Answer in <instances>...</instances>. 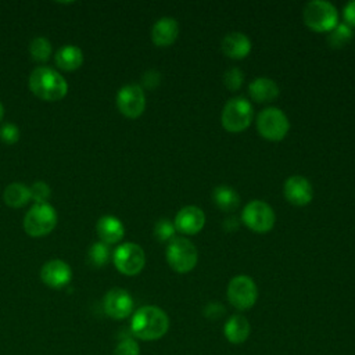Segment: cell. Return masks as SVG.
Masks as SVG:
<instances>
[{"mask_svg": "<svg viewBox=\"0 0 355 355\" xmlns=\"http://www.w3.org/2000/svg\"><path fill=\"white\" fill-rule=\"evenodd\" d=\"M169 329L168 315L158 306L146 305L139 308L130 322L132 333L144 341H154L166 334Z\"/></svg>", "mask_w": 355, "mask_h": 355, "instance_id": "1", "label": "cell"}, {"mask_svg": "<svg viewBox=\"0 0 355 355\" xmlns=\"http://www.w3.org/2000/svg\"><path fill=\"white\" fill-rule=\"evenodd\" d=\"M31 92L46 101H58L68 93V82L50 67H37L29 75Z\"/></svg>", "mask_w": 355, "mask_h": 355, "instance_id": "2", "label": "cell"}, {"mask_svg": "<svg viewBox=\"0 0 355 355\" xmlns=\"http://www.w3.org/2000/svg\"><path fill=\"white\" fill-rule=\"evenodd\" d=\"M304 24L313 32H330L338 24L337 8L323 0H312L305 4L302 11Z\"/></svg>", "mask_w": 355, "mask_h": 355, "instance_id": "3", "label": "cell"}, {"mask_svg": "<svg viewBox=\"0 0 355 355\" xmlns=\"http://www.w3.org/2000/svg\"><path fill=\"white\" fill-rule=\"evenodd\" d=\"M252 116L254 111L251 103L244 97H233L225 104L220 122L225 130L230 133H240L250 126Z\"/></svg>", "mask_w": 355, "mask_h": 355, "instance_id": "4", "label": "cell"}, {"mask_svg": "<svg viewBox=\"0 0 355 355\" xmlns=\"http://www.w3.org/2000/svg\"><path fill=\"white\" fill-rule=\"evenodd\" d=\"M57 225V212L49 202L33 204L24 218V230L31 237H43Z\"/></svg>", "mask_w": 355, "mask_h": 355, "instance_id": "5", "label": "cell"}, {"mask_svg": "<svg viewBox=\"0 0 355 355\" xmlns=\"http://www.w3.org/2000/svg\"><path fill=\"white\" fill-rule=\"evenodd\" d=\"M196 245L186 237H173L166 247L168 265L178 273H187L197 265Z\"/></svg>", "mask_w": 355, "mask_h": 355, "instance_id": "6", "label": "cell"}, {"mask_svg": "<svg viewBox=\"0 0 355 355\" xmlns=\"http://www.w3.org/2000/svg\"><path fill=\"white\" fill-rule=\"evenodd\" d=\"M290 129L287 115L277 107H266L257 116L258 133L270 141H280Z\"/></svg>", "mask_w": 355, "mask_h": 355, "instance_id": "7", "label": "cell"}, {"mask_svg": "<svg viewBox=\"0 0 355 355\" xmlns=\"http://www.w3.org/2000/svg\"><path fill=\"white\" fill-rule=\"evenodd\" d=\"M229 302L239 311H247L254 306L258 298L255 282L247 275H237L230 279L226 290Z\"/></svg>", "mask_w": 355, "mask_h": 355, "instance_id": "8", "label": "cell"}, {"mask_svg": "<svg viewBox=\"0 0 355 355\" xmlns=\"http://www.w3.org/2000/svg\"><path fill=\"white\" fill-rule=\"evenodd\" d=\"M241 222L255 233H268L275 226L276 215L268 202L254 200L244 207Z\"/></svg>", "mask_w": 355, "mask_h": 355, "instance_id": "9", "label": "cell"}, {"mask_svg": "<svg viewBox=\"0 0 355 355\" xmlns=\"http://www.w3.org/2000/svg\"><path fill=\"white\" fill-rule=\"evenodd\" d=\"M115 268L126 276H135L141 272L146 263V255L143 248L132 241L123 243L116 247L112 254Z\"/></svg>", "mask_w": 355, "mask_h": 355, "instance_id": "10", "label": "cell"}, {"mask_svg": "<svg viewBox=\"0 0 355 355\" xmlns=\"http://www.w3.org/2000/svg\"><path fill=\"white\" fill-rule=\"evenodd\" d=\"M116 107L126 118H139L146 108V96L143 87L136 83L122 86L116 94Z\"/></svg>", "mask_w": 355, "mask_h": 355, "instance_id": "11", "label": "cell"}, {"mask_svg": "<svg viewBox=\"0 0 355 355\" xmlns=\"http://www.w3.org/2000/svg\"><path fill=\"white\" fill-rule=\"evenodd\" d=\"M104 312L112 319H125L133 311V298L123 288H111L103 301Z\"/></svg>", "mask_w": 355, "mask_h": 355, "instance_id": "12", "label": "cell"}, {"mask_svg": "<svg viewBox=\"0 0 355 355\" xmlns=\"http://www.w3.org/2000/svg\"><path fill=\"white\" fill-rule=\"evenodd\" d=\"M286 200L297 207L308 205L313 198V189L311 182L301 175H293L286 179L283 186Z\"/></svg>", "mask_w": 355, "mask_h": 355, "instance_id": "13", "label": "cell"}, {"mask_svg": "<svg viewBox=\"0 0 355 355\" xmlns=\"http://www.w3.org/2000/svg\"><path fill=\"white\" fill-rule=\"evenodd\" d=\"M175 229L183 234H197L205 225V214L200 207H183L175 216Z\"/></svg>", "mask_w": 355, "mask_h": 355, "instance_id": "14", "label": "cell"}, {"mask_svg": "<svg viewBox=\"0 0 355 355\" xmlns=\"http://www.w3.org/2000/svg\"><path fill=\"white\" fill-rule=\"evenodd\" d=\"M72 277L69 265L61 259H51L46 262L40 269L42 282L51 288L65 287Z\"/></svg>", "mask_w": 355, "mask_h": 355, "instance_id": "15", "label": "cell"}, {"mask_svg": "<svg viewBox=\"0 0 355 355\" xmlns=\"http://www.w3.org/2000/svg\"><path fill=\"white\" fill-rule=\"evenodd\" d=\"M179 35V25L175 18L162 17L151 29V40L158 47H168L175 43Z\"/></svg>", "mask_w": 355, "mask_h": 355, "instance_id": "16", "label": "cell"}, {"mask_svg": "<svg viewBox=\"0 0 355 355\" xmlns=\"http://www.w3.org/2000/svg\"><path fill=\"white\" fill-rule=\"evenodd\" d=\"M96 232L100 237V241L105 244H116L122 240L125 234V227L116 216L104 215L97 220Z\"/></svg>", "mask_w": 355, "mask_h": 355, "instance_id": "17", "label": "cell"}, {"mask_svg": "<svg viewBox=\"0 0 355 355\" xmlns=\"http://www.w3.org/2000/svg\"><path fill=\"white\" fill-rule=\"evenodd\" d=\"M222 51L233 60H243L251 51V40L241 32H232L222 40Z\"/></svg>", "mask_w": 355, "mask_h": 355, "instance_id": "18", "label": "cell"}, {"mask_svg": "<svg viewBox=\"0 0 355 355\" xmlns=\"http://www.w3.org/2000/svg\"><path fill=\"white\" fill-rule=\"evenodd\" d=\"M248 94L257 103H270L279 96V86L275 80L261 76L248 85Z\"/></svg>", "mask_w": 355, "mask_h": 355, "instance_id": "19", "label": "cell"}, {"mask_svg": "<svg viewBox=\"0 0 355 355\" xmlns=\"http://www.w3.org/2000/svg\"><path fill=\"white\" fill-rule=\"evenodd\" d=\"M251 331L250 322L243 315H232L223 327V334L232 344H241L244 343Z\"/></svg>", "mask_w": 355, "mask_h": 355, "instance_id": "20", "label": "cell"}, {"mask_svg": "<svg viewBox=\"0 0 355 355\" xmlns=\"http://www.w3.org/2000/svg\"><path fill=\"white\" fill-rule=\"evenodd\" d=\"M54 61L62 71H75L80 68L83 62V53L78 46L65 44L57 50Z\"/></svg>", "mask_w": 355, "mask_h": 355, "instance_id": "21", "label": "cell"}, {"mask_svg": "<svg viewBox=\"0 0 355 355\" xmlns=\"http://www.w3.org/2000/svg\"><path fill=\"white\" fill-rule=\"evenodd\" d=\"M212 201L220 211L233 212L240 205V196L233 187L220 184L214 189Z\"/></svg>", "mask_w": 355, "mask_h": 355, "instance_id": "22", "label": "cell"}, {"mask_svg": "<svg viewBox=\"0 0 355 355\" xmlns=\"http://www.w3.org/2000/svg\"><path fill=\"white\" fill-rule=\"evenodd\" d=\"M4 202L11 208H21L31 200V189L24 183H10L3 191Z\"/></svg>", "mask_w": 355, "mask_h": 355, "instance_id": "23", "label": "cell"}, {"mask_svg": "<svg viewBox=\"0 0 355 355\" xmlns=\"http://www.w3.org/2000/svg\"><path fill=\"white\" fill-rule=\"evenodd\" d=\"M354 39V31L345 22L337 24L327 36V43L333 49H343Z\"/></svg>", "mask_w": 355, "mask_h": 355, "instance_id": "24", "label": "cell"}, {"mask_svg": "<svg viewBox=\"0 0 355 355\" xmlns=\"http://www.w3.org/2000/svg\"><path fill=\"white\" fill-rule=\"evenodd\" d=\"M51 51H53L51 43L49 42V39L43 36H37L29 43V53L35 61H39V62L47 61L51 55Z\"/></svg>", "mask_w": 355, "mask_h": 355, "instance_id": "25", "label": "cell"}, {"mask_svg": "<svg viewBox=\"0 0 355 355\" xmlns=\"http://www.w3.org/2000/svg\"><path fill=\"white\" fill-rule=\"evenodd\" d=\"M89 261L92 265L97 266V268H103L104 265L108 263L110 258H111V251L108 244L103 243V241H96L90 245L89 248Z\"/></svg>", "mask_w": 355, "mask_h": 355, "instance_id": "26", "label": "cell"}, {"mask_svg": "<svg viewBox=\"0 0 355 355\" xmlns=\"http://www.w3.org/2000/svg\"><path fill=\"white\" fill-rule=\"evenodd\" d=\"M175 225L168 218H161L154 225V236L158 241H171L175 237Z\"/></svg>", "mask_w": 355, "mask_h": 355, "instance_id": "27", "label": "cell"}, {"mask_svg": "<svg viewBox=\"0 0 355 355\" xmlns=\"http://www.w3.org/2000/svg\"><path fill=\"white\" fill-rule=\"evenodd\" d=\"M244 82V73L240 68H230L223 73V85L227 90L236 92L241 87Z\"/></svg>", "mask_w": 355, "mask_h": 355, "instance_id": "28", "label": "cell"}, {"mask_svg": "<svg viewBox=\"0 0 355 355\" xmlns=\"http://www.w3.org/2000/svg\"><path fill=\"white\" fill-rule=\"evenodd\" d=\"M29 189H31V200H33L35 204L47 202V200L50 198L51 189L47 183H44L42 180L35 182Z\"/></svg>", "mask_w": 355, "mask_h": 355, "instance_id": "29", "label": "cell"}, {"mask_svg": "<svg viewBox=\"0 0 355 355\" xmlns=\"http://www.w3.org/2000/svg\"><path fill=\"white\" fill-rule=\"evenodd\" d=\"M0 140L6 144H14L19 140V129L12 122H6L0 126Z\"/></svg>", "mask_w": 355, "mask_h": 355, "instance_id": "30", "label": "cell"}, {"mask_svg": "<svg viewBox=\"0 0 355 355\" xmlns=\"http://www.w3.org/2000/svg\"><path fill=\"white\" fill-rule=\"evenodd\" d=\"M114 355H140L139 344L136 343V340L126 337L118 343Z\"/></svg>", "mask_w": 355, "mask_h": 355, "instance_id": "31", "label": "cell"}, {"mask_svg": "<svg viewBox=\"0 0 355 355\" xmlns=\"http://www.w3.org/2000/svg\"><path fill=\"white\" fill-rule=\"evenodd\" d=\"M143 86L148 90H154L159 82H161V73L157 69H148L144 75H143Z\"/></svg>", "mask_w": 355, "mask_h": 355, "instance_id": "32", "label": "cell"}, {"mask_svg": "<svg viewBox=\"0 0 355 355\" xmlns=\"http://www.w3.org/2000/svg\"><path fill=\"white\" fill-rule=\"evenodd\" d=\"M343 17L347 25H349L351 28L355 26V0L345 4L343 10Z\"/></svg>", "mask_w": 355, "mask_h": 355, "instance_id": "33", "label": "cell"}, {"mask_svg": "<svg viewBox=\"0 0 355 355\" xmlns=\"http://www.w3.org/2000/svg\"><path fill=\"white\" fill-rule=\"evenodd\" d=\"M239 225H240V220L236 216H227L226 219H223V223H222L223 230L227 233L236 232L239 229Z\"/></svg>", "mask_w": 355, "mask_h": 355, "instance_id": "34", "label": "cell"}, {"mask_svg": "<svg viewBox=\"0 0 355 355\" xmlns=\"http://www.w3.org/2000/svg\"><path fill=\"white\" fill-rule=\"evenodd\" d=\"M3 116H4V107H3V104L0 103V122H1Z\"/></svg>", "mask_w": 355, "mask_h": 355, "instance_id": "35", "label": "cell"}]
</instances>
